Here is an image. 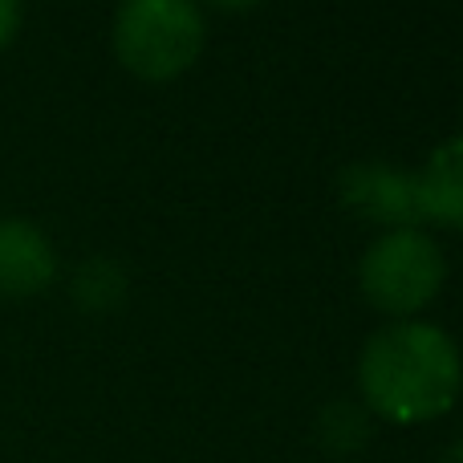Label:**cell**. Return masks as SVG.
Instances as JSON below:
<instances>
[{
  "label": "cell",
  "instance_id": "1",
  "mask_svg": "<svg viewBox=\"0 0 463 463\" xmlns=\"http://www.w3.org/2000/svg\"><path fill=\"white\" fill-rule=\"evenodd\" d=\"M358 383L366 394V411L391 423H431L448 415L459 399V345L439 326L394 321L366 342Z\"/></svg>",
  "mask_w": 463,
  "mask_h": 463
},
{
  "label": "cell",
  "instance_id": "2",
  "mask_svg": "<svg viewBox=\"0 0 463 463\" xmlns=\"http://www.w3.org/2000/svg\"><path fill=\"white\" fill-rule=\"evenodd\" d=\"M203 49L200 0H122L114 13V53L130 73L167 81Z\"/></svg>",
  "mask_w": 463,
  "mask_h": 463
},
{
  "label": "cell",
  "instance_id": "3",
  "mask_svg": "<svg viewBox=\"0 0 463 463\" xmlns=\"http://www.w3.org/2000/svg\"><path fill=\"white\" fill-rule=\"evenodd\" d=\"M362 293L383 313H407L423 309L448 280V260L439 244L419 228H394L383 240L366 248L362 256Z\"/></svg>",
  "mask_w": 463,
  "mask_h": 463
},
{
  "label": "cell",
  "instance_id": "4",
  "mask_svg": "<svg viewBox=\"0 0 463 463\" xmlns=\"http://www.w3.org/2000/svg\"><path fill=\"white\" fill-rule=\"evenodd\" d=\"M337 195L350 212L391 228H411L423 216L415 195V175L394 171L386 163H350L337 175Z\"/></svg>",
  "mask_w": 463,
  "mask_h": 463
},
{
  "label": "cell",
  "instance_id": "5",
  "mask_svg": "<svg viewBox=\"0 0 463 463\" xmlns=\"http://www.w3.org/2000/svg\"><path fill=\"white\" fill-rule=\"evenodd\" d=\"M57 277V252L29 220H0V297H37Z\"/></svg>",
  "mask_w": 463,
  "mask_h": 463
},
{
  "label": "cell",
  "instance_id": "6",
  "mask_svg": "<svg viewBox=\"0 0 463 463\" xmlns=\"http://www.w3.org/2000/svg\"><path fill=\"white\" fill-rule=\"evenodd\" d=\"M415 195L423 216L463 232V135L431 151V159L415 175Z\"/></svg>",
  "mask_w": 463,
  "mask_h": 463
},
{
  "label": "cell",
  "instance_id": "7",
  "mask_svg": "<svg viewBox=\"0 0 463 463\" xmlns=\"http://www.w3.org/2000/svg\"><path fill=\"white\" fill-rule=\"evenodd\" d=\"M70 293L86 313H110L127 301V272H122V264L110 260V256H90V260L73 272Z\"/></svg>",
  "mask_w": 463,
  "mask_h": 463
},
{
  "label": "cell",
  "instance_id": "8",
  "mask_svg": "<svg viewBox=\"0 0 463 463\" xmlns=\"http://www.w3.org/2000/svg\"><path fill=\"white\" fill-rule=\"evenodd\" d=\"M317 439L329 456H354L370 443V411L358 402H326L317 415Z\"/></svg>",
  "mask_w": 463,
  "mask_h": 463
},
{
  "label": "cell",
  "instance_id": "9",
  "mask_svg": "<svg viewBox=\"0 0 463 463\" xmlns=\"http://www.w3.org/2000/svg\"><path fill=\"white\" fill-rule=\"evenodd\" d=\"M21 29V0H0V49Z\"/></svg>",
  "mask_w": 463,
  "mask_h": 463
},
{
  "label": "cell",
  "instance_id": "10",
  "mask_svg": "<svg viewBox=\"0 0 463 463\" xmlns=\"http://www.w3.org/2000/svg\"><path fill=\"white\" fill-rule=\"evenodd\" d=\"M216 8H228V13H244V8H256L260 0H212Z\"/></svg>",
  "mask_w": 463,
  "mask_h": 463
},
{
  "label": "cell",
  "instance_id": "11",
  "mask_svg": "<svg viewBox=\"0 0 463 463\" xmlns=\"http://www.w3.org/2000/svg\"><path fill=\"white\" fill-rule=\"evenodd\" d=\"M439 463H463V439L451 443V448L443 451V459H439Z\"/></svg>",
  "mask_w": 463,
  "mask_h": 463
}]
</instances>
